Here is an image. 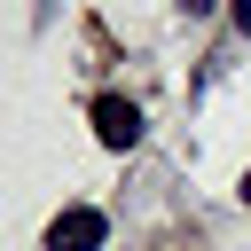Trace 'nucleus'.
Segmentation results:
<instances>
[{
  "instance_id": "obj_1",
  "label": "nucleus",
  "mask_w": 251,
  "mask_h": 251,
  "mask_svg": "<svg viewBox=\"0 0 251 251\" xmlns=\"http://www.w3.org/2000/svg\"><path fill=\"white\" fill-rule=\"evenodd\" d=\"M102 235H110V220L94 204H63L47 220V251H102Z\"/></svg>"
},
{
  "instance_id": "obj_2",
  "label": "nucleus",
  "mask_w": 251,
  "mask_h": 251,
  "mask_svg": "<svg viewBox=\"0 0 251 251\" xmlns=\"http://www.w3.org/2000/svg\"><path fill=\"white\" fill-rule=\"evenodd\" d=\"M86 118H94V141H102V149H133V141H141V110H133L126 94H94Z\"/></svg>"
},
{
  "instance_id": "obj_3",
  "label": "nucleus",
  "mask_w": 251,
  "mask_h": 251,
  "mask_svg": "<svg viewBox=\"0 0 251 251\" xmlns=\"http://www.w3.org/2000/svg\"><path fill=\"white\" fill-rule=\"evenodd\" d=\"M235 31H243V39H251V0H235Z\"/></svg>"
},
{
  "instance_id": "obj_4",
  "label": "nucleus",
  "mask_w": 251,
  "mask_h": 251,
  "mask_svg": "<svg viewBox=\"0 0 251 251\" xmlns=\"http://www.w3.org/2000/svg\"><path fill=\"white\" fill-rule=\"evenodd\" d=\"M235 196H243V204H251V173H243V188H235Z\"/></svg>"
},
{
  "instance_id": "obj_5",
  "label": "nucleus",
  "mask_w": 251,
  "mask_h": 251,
  "mask_svg": "<svg viewBox=\"0 0 251 251\" xmlns=\"http://www.w3.org/2000/svg\"><path fill=\"white\" fill-rule=\"evenodd\" d=\"M204 8H212V0H188V16H204Z\"/></svg>"
}]
</instances>
